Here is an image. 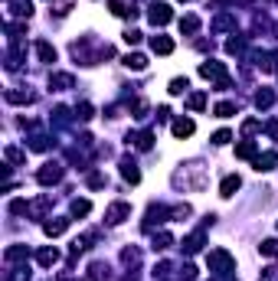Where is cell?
Here are the masks:
<instances>
[{
  "instance_id": "obj_5",
  "label": "cell",
  "mask_w": 278,
  "mask_h": 281,
  "mask_svg": "<svg viewBox=\"0 0 278 281\" xmlns=\"http://www.w3.org/2000/svg\"><path fill=\"white\" fill-rule=\"evenodd\" d=\"M36 177H40V183H56V180L63 177V167H59V164H46Z\"/></svg>"
},
{
  "instance_id": "obj_31",
  "label": "cell",
  "mask_w": 278,
  "mask_h": 281,
  "mask_svg": "<svg viewBox=\"0 0 278 281\" xmlns=\"http://www.w3.org/2000/svg\"><path fill=\"white\" fill-rule=\"evenodd\" d=\"M180 92H187V78H174L170 82V95H180Z\"/></svg>"
},
{
  "instance_id": "obj_24",
  "label": "cell",
  "mask_w": 278,
  "mask_h": 281,
  "mask_svg": "<svg viewBox=\"0 0 278 281\" xmlns=\"http://www.w3.org/2000/svg\"><path fill=\"white\" fill-rule=\"evenodd\" d=\"M30 147H33V150H46V147H49V138H43V134H33V138H30Z\"/></svg>"
},
{
  "instance_id": "obj_18",
  "label": "cell",
  "mask_w": 278,
  "mask_h": 281,
  "mask_svg": "<svg viewBox=\"0 0 278 281\" xmlns=\"http://www.w3.org/2000/svg\"><path fill=\"white\" fill-rule=\"evenodd\" d=\"M88 212H92L88 200H72V216H88Z\"/></svg>"
},
{
  "instance_id": "obj_19",
  "label": "cell",
  "mask_w": 278,
  "mask_h": 281,
  "mask_svg": "<svg viewBox=\"0 0 278 281\" xmlns=\"http://www.w3.org/2000/svg\"><path fill=\"white\" fill-rule=\"evenodd\" d=\"M180 30H183V33H197V30H200V16H193V13L183 16V20H180Z\"/></svg>"
},
{
  "instance_id": "obj_30",
  "label": "cell",
  "mask_w": 278,
  "mask_h": 281,
  "mask_svg": "<svg viewBox=\"0 0 278 281\" xmlns=\"http://www.w3.org/2000/svg\"><path fill=\"white\" fill-rule=\"evenodd\" d=\"M7 160H13V164H23L26 154H23V150H16V147H7Z\"/></svg>"
},
{
  "instance_id": "obj_21",
  "label": "cell",
  "mask_w": 278,
  "mask_h": 281,
  "mask_svg": "<svg viewBox=\"0 0 278 281\" xmlns=\"http://www.w3.org/2000/svg\"><path fill=\"white\" fill-rule=\"evenodd\" d=\"M259 252H262V255H278V239H265L262 245H259Z\"/></svg>"
},
{
  "instance_id": "obj_23",
  "label": "cell",
  "mask_w": 278,
  "mask_h": 281,
  "mask_svg": "<svg viewBox=\"0 0 278 281\" xmlns=\"http://www.w3.org/2000/svg\"><path fill=\"white\" fill-rule=\"evenodd\" d=\"M7 102H13V105H23V102H30V92H7Z\"/></svg>"
},
{
  "instance_id": "obj_12",
  "label": "cell",
  "mask_w": 278,
  "mask_h": 281,
  "mask_svg": "<svg viewBox=\"0 0 278 281\" xmlns=\"http://www.w3.org/2000/svg\"><path fill=\"white\" fill-rule=\"evenodd\" d=\"M121 177H125L128 183H138V180H141V170H138L131 160H125V164H121Z\"/></svg>"
},
{
  "instance_id": "obj_33",
  "label": "cell",
  "mask_w": 278,
  "mask_h": 281,
  "mask_svg": "<svg viewBox=\"0 0 278 281\" xmlns=\"http://www.w3.org/2000/svg\"><path fill=\"white\" fill-rule=\"evenodd\" d=\"M229 138H232L229 131H216L213 134V144H229Z\"/></svg>"
},
{
  "instance_id": "obj_16",
  "label": "cell",
  "mask_w": 278,
  "mask_h": 281,
  "mask_svg": "<svg viewBox=\"0 0 278 281\" xmlns=\"http://www.w3.org/2000/svg\"><path fill=\"white\" fill-rule=\"evenodd\" d=\"M36 258H40V265H56V262H59V252H56V249H40V255H36Z\"/></svg>"
},
{
  "instance_id": "obj_17",
  "label": "cell",
  "mask_w": 278,
  "mask_h": 281,
  "mask_svg": "<svg viewBox=\"0 0 278 281\" xmlns=\"http://www.w3.org/2000/svg\"><path fill=\"white\" fill-rule=\"evenodd\" d=\"M10 7H13V13H16V16H30V13H33L30 0H10Z\"/></svg>"
},
{
  "instance_id": "obj_27",
  "label": "cell",
  "mask_w": 278,
  "mask_h": 281,
  "mask_svg": "<svg viewBox=\"0 0 278 281\" xmlns=\"http://www.w3.org/2000/svg\"><path fill=\"white\" fill-rule=\"evenodd\" d=\"M16 258H26V249H23V245H13V249H7V262H16Z\"/></svg>"
},
{
  "instance_id": "obj_8",
  "label": "cell",
  "mask_w": 278,
  "mask_h": 281,
  "mask_svg": "<svg viewBox=\"0 0 278 281\" xmlns=\"http://www.w3.org/2000/svg\"><path fill=\"white\" fill-rule=\"evenodd\" d=\"M193 131H197V125H193L190 118H180V121H174V138H190Z\"/></svg>"
},
{
  "instance_id": "obj_10",
  "label": "cell",
  "mask_w": 278,
  "mask_h": 281,
  "mask_svg": "<svg viewBox=\"0 0 278 281\" xmlns=\"http://www.w3.org/2000/svg\"><path fill=\"white\" fill-rule=\"evenodd\" d=\"M200 249H203V232H193V235L183 239V252H187V255H193V252H200Z\"/></svg>"
},
{
  "instance_id": "obj_29",
  "label": "cell",
  "mask_w": 278,
  "mask_h": 281,
  "mask_svg": "<svg viewBox=\"0 0 278 281\" xmlns=\"http://www.w3.org/2000/svg\"><path fill=\"white\" fill-rule=\"evenodd\" d=\"M170 242H174V239H170V235H167V232H160V235H154V249H167V245H170Z\"/></svg>"
},
{
  "instance_id": "obj_1",
  "label": "cell",
  "mask_w": 278,
  "mask_h": 281,
  "mask_svg": "<svg viewBox=\"0 0 278 281\" xmlns=\"http://www.w3.org/2000/svg\"><path fill=\"white\" fill-rule=\"evenodd\" d=\"M200 75H203V78H213V82H216V85H219V88H226V85H229V75H226V66H222V63H213V59L200 66Z\"/></svg>"
},
{
  "instance_id": "obj_13",
  "label": "cell",
  "mask_w": 278,
  "mask_h": 281,
  "mask_svg": "<svg viewBox=\"0 0 278 281\" xmlns=\"http://www.w3.org/2000/svg\"><path fill=\"white\" fill-rule=\"evenodd\" d=\"M125 66L135 69V72H141V69H147V59H144L141 53H135V56H125Z\"/></svg>"
},
{
  "instance_id": "obj_20",
  "label": "cell",
  "mask_w": 278,
  "mask_h": 281,
  "mask_svg": "<svg viewBox=\"0 0 278 281\" xmlns=\"http://www.w3.org/2000/svg\"><path fill=\"white\" fill-rule=\"evenodd\" d=\"M49 85H53L56 92H63V88L72 85V75H53V78H49Z\"/></svg>"
},
{
  "instance_id": "obj_25",
  "label": "cell",
  "mask_w": 278,
  "mask_h": 281,
  "mask_svg": "<svg viewBox=\"0 0 278 281\" xmlns=\"http://www.w3.org/2000/svg\"><path fill=\"white\" fill-rule=\"evenodd\" d=\"M232 111H236V105H232V102H219V105H216V118H229Z\"/></svg>"
},
{
  "instance_id": "obj_3",
  "label": "cell",
  "mask_w": 278,
  "mask_h": 281,
  "mask_svg": "<svg viewBox=\"0 0 278 281\" xmlns=\"http://www.w3.org/2000/svg\"><path fill=\"white\" fill-rule=\"evenodd\" d=\"M151 23L154 26H164V23H170V20H174V13H170V7H167V3H151Z\"/></svg>"
},
{
  "instance_id": "obj_7",
  "label": "cell",
  "mask_w": 278,
  "mask_h": 281,
  "mask_svg": "<svg viewBox=\"0 0 278 281\" xmlns=\"http://www.w3.org/2000/svg\"><path fill=\"white\" fill-rule=\"evenodd\" d=\"M275 164H278V154H275V150H269V154H259V157H255V170H259V173H262V170H272Z\"/></svg>"
},
{
  "instance_id": "obj_2",
  "label": "cell",
  "mask_w": 278,
  "mask_h": 281,
  "mask_svg": "<svg viewBox=\"0 0 278 281\" xmlns=\"http://www.w3.org/2000/svg\"><path fill=\"white\" fill-rule=\"evenodd\" d=\"M209 272H216V275H229V272H232V255H229V252H222V249L209 252Z\"/></svg>"
},
{
  "instance_id": "obj_11",
  "label": "cell",
  "mask_w": 278,
  "mask_h": 281,
  "mask_svg": "<svg viewBox=\"0 0 278 281\" xmlns=\"http://www.w3.org/2000/svg\"><path fill=\"white\" fill-rule=\"evenodd\" d=\"M239 187H242V180H239V177H226V180L219 183V193H222V196H232Z\"/></svg>"
},
{
  "instance_id": "obj_14",
  "label": "cell",
  "mask_w": 278,
  "mask_h": 281,
  "mask_svg": "<svg viewBox=\"0 0 278 281\" xmlns=\"http://www.w3.org/2000/svg\"><path fill=\"white\" fill-rule=\"evenodd\" d=\"M36 53H40V59H43V63H56V49L49 46V43H43V39L36 43Z\"/></svg>"
},
{
  "instance_id": "obj_6",
  "label": "cell",
  "mask_w": 278,
  "mask_h": 281,
  "mask_svg": "<svg viewBox=\"0 0 278 281\" xmlns=\"http://www.w3.org/2000/svg\"><path fill=\"white\" fill-rule=\"evenodd\" d=\"M151 49H154L157 56H170V53H174V39H167V36H154V39H151Z\"/></svg>"
},
{
  "instance_id": "obj_9",
  "label": "cell",
  "mask_w": 278,
  "mask_h": 281,
  "mask_svg": "<svg viewBox=\"0 0 278 281\" xmlns=\"http://www.w3.org/2000/svg\"><path fill=\"white\" fill-rule=\"evenodd\" d=\"M66 229H69V219H49L46 226H43V232L46 235H63Z\"/></svg>"
},
{
  "instance_id": "obj_4",
  "label": "cell",
  "mask_w": 278,
  "mask_h": 281,
  "mask_svg": "<svg viewBox=\"0 0 278 281\" xmlns=\"http://www.w3.org/2000/svg\"><path fill=\"white\" fill-rule=\"evenodd\" d=\"M128 216H131V206H128V203H115L108 212H105V219H108L111 226H118V222H125Z\"/></svg>"
},
{
  "instance_id": "obj_26",
  "label": "cell",
  "mask_w": 278,
  "mask_h": 281,
  "mask_svg": "<svg viewBox=\"0 0 278 281\" xmlns=\"http://www.w3.org/2000/svg\"><path fill=\"white\" fill-rule=\"evenodd\" d=\"M187 105H190V108H193V111H200V108H203V105H207V95H203V92H197V95H190V102H187Z\"/></svg>"
},
{
  "instance_id": "obj_15",
  "label": "cell",
  "mask_w": 278,
  "mask_h": 281,
  "mask_svg": "<svg viewBox=\"0 0 278 281\" xmlns=\"http://www.w3.org/2000/svg\"><path fill=\"white\" fill-rule=\"evenodd\" d=\"M131 140H135V147H138V150H151V140H154V134H151V131H141V134H135Z\"/></svg>"
},
{
  "instance_id": "obj_22",
  "label": "cell",
  "mask_w": 278,
  "mask_h": 281,
  "mask_svg": "<svg viewBox=\"0 0 278 281\" xmlns=\"http://www.w3.org/2000/svg\"><path fill=\"white\" fill-rule=\"evenodd\" d=\"M236 157H255V144L252 140H242V144L236 147Z\"/></svg>"
},
{
  "instance_id": "obj_28",
  "label": "cell",
  "mask_w": 278,
  "mask_h": 281,
  "mask_svg": "<svg viewBox=\"0 0 278 281\" xmlns=\"http://www.w3.org/2000/svg\"><path fill=\"white\" fill-rule=\"evenodd\" d=\"M272 102H275V98H272V92H259V95H255V105H259V108H269Z\"/></svg>"
},
{
  "instance_id": "obj_32",
  "label": "cell",
  "mask_w": 278,
  "mask_h": 281,
  "mask_svg": "<svg viewBox=\"0 0 278 281\" xmlns=\"http://www.w3.org/2000/svg\"><path fill=\"white\" fill-rule=\"evenodd\" d=\"M125 43H128V46H138V43H141V33H138V30H128L125 33Z\"/></svg>"
}]
</instances>
